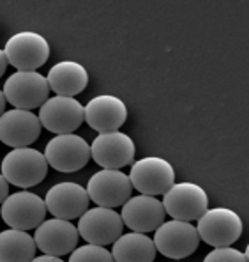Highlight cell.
Wrapping results in <instances>:
<instances>
[{"instance_id":"6da1fadb","label":"cell","mask_w":249,"mask_h":262,"mask_svg":"<svg viewBox=\"0 0 249 262\" xmlns=\"http://www.w3.org/2000/svg\"><path fill=\"white\" fill-rule=\"evenodd\" d=\"M48 163L43 152L30 147L13 149L2 160V177L18 188H32L43 183Z\"/></svg>"},{"instance_id":"7a4b0ae2","label":"cell","mask_w":249,"mask_h":262,"mask_svg":"<svg viewBox=\"0 0 249 262\" xmlns=\"http://www.w3.org/2000/svg\"><path fill=\"white\" fill-rule=\"evenodd\" d=\"M244 230L239 214L227 207L207 209L198 220L196 232L202 241L214 248H227L240 239Z\"/></svg>"},{"instance_id":"3957f363","label":"cell","mask_w":249,"mask_h":262,"mask_svg":"<svg viewBox=\"0 0 249 262\" xmlns=\"http://www.w3.org/2000/svg\"><path fill=\"white\" fill-rule=\"evenodd\" d=\"M154 232L152 241H154L156 250L168 259H186L193 255L200 245L196 227L189 222H181V220L163 222Z\"/></svg>"},{"instance_id":"277c9868","label":"cell","mask_w":249,"mask_h":262,"mask_svg":"<svg viewBox=\"0 0 249 262\" xmlns=\"http://www.w3.org/2000/svg\"><path fill=\"white\" fill-rule=\"evenodd\" d=\"M4 98L14 108L29 110L41 108L48 99L49 87L48 82L37 71H16L6 80L4 85Z\"/></svg>"},{"instance_id":"5b68a950","label":"cell","mask_w":249,"mask_h":262,"mask_svg":"<svg viewBox=\"0 0 249 262\" xmlns=\"http://www.w3.org/2000/svg\"><path fill=\"white\" fill-rule=\"evenodd\" d=\"M131 186L141 195L159 196L164 195L175 184V170L171 163L158 156L141 158L135 161L129 174Z\"/></svg>"},{"instance_id":"8992f818","label":"cell","mask_w":249,"mask_h":262,"mask_svg":"<svg viewBox=\"0 0 249 262\" xmlns=\"http://www.w3.org/2000/svg\"><path fill=\"white\" fill-rule=\"evenodd\" d=\"M4 55L16 71H36L49 57V45L37 32H18L6 43Z\"/></svg>"},{"instance_id":"52a82bcc","label":"cell","mask_w":249,"mask_h":262,"mask_svg":"<svg viewBox=\"0 0 249 262\" xmlns=\"http://www.w3.org/2000/svg\"><path fill=\"white\" fill-rule=\"evenodd\" d=\"M163 209L171 220L198 222L209 209V196L205 190L194 183H177L164 193Z\"/></svg>"},{"instance_id":"ba28073f","label":"cell","mask_w":249,"mask_h":262,"mask_svg":"<svg viewBox=\"0 0 249 262\" xmlns=\"http://www.w3.org/2000/svg\"><path fill=\"white\" fill-rule=\"evenodd\" d=\"M44 158L48 167L59 172H78L89 163L90 145L78 135H57L46 144Z\"/></svg>"},{"instance_id":"9c48e42d","label":"cell","mask_w":249,"mask_h":262,"mask_svg":"<svg viewBox=\"0 0 249 262\" xmlns=\"http://www.w3.org/2000/svg\"><path fill=\"white\" fill-rule=\"evenodd\" d=\"M44 200L39 195L30 191H16L13 195H7L2 202V220L16 230H32L37 229L46 218Z\"/></svg>"},{"instance_id":"30bf717a","label":"cell","mask_w":249,"mask_h":262,"mask_svg":"<svg viewBox=\"0 0 249 262\" xmlns=\"http://www.w3.org/2000/svg\"><path fill=\"white\" fill-rule=\"evenodd\" d=\"M76 229H78L80 237H83L87 241V245L106 246L113 245L122 236L124 223H122L120 214L115 209L97 206L92 207V209H87L80 216Z\"/></svg>"},{"instance_id":"8fae6325","label":"cell","mask_w":249,"mask_h":262,"mask_svg":"<svg viewBox=\"0 0 249 262\" xmlns=\"http://www.w3.org/2000/svg\"><path fill=\"white\" fill-rule=\"evenodd\" d=\"M133 193L129 176L120 170H103L95 172L87 184V195L95 206L115 209L124 206Z\"/></svg>"},{"instance_id":"7c38bea8","label":"cell","mask_w":249,"mask_h":262,"mask_svg":"<svg viewBox=\"0 0 249 262\" xmlns=\"http://www.w3.org/2000/svg\"><path fill=\"white\" fill-rule=\"evenodd\" d=\"M136 147L129 135L120 131L99 133L90 145V158L106 170H120L135 161Z\"/></svg>"},{"instance_id":"4fadbf2b","label":"cell","mask_w":249,"mask_h":262,"mask_svg":"<svg viewBox=\"0 0 249 262\" xmlns=\"http://www.w3.org/2000/svg\"><path fill=\"white\" fill-rule=\"evenodd\" d=\"M39 122L55 135H69L83 124V105L74 98L55 96L39 108Z\"/></svg>"},{"instance_id":"5bb4252c","label":"cell","mask_w":249,"mask_h":262,"mask_svg":"<svg viewBox=\"0 0 249 262\" xmlns=\"http://www.w3.org/2000/svg\"><path fill=\"white\" fill-rule=\"evenodd\" d=\"M80 239L78 229L67 220H44L34 234L37 250L43 252V255L62 257L71 253L76 248Z\"/></svg>"},{"instance_id":"9a60e30c","label":"cell","mask_w":249,"mask_h":262,"mask_svg":"<svg viewBox=\"0 0 249 262\" xmlns=\"http://www.w3.org/2000/svg\"><path fill=\"white\" fill-rule=\"evenodd\" d=\"M41 122L29 110H9L0 115V140L9 147H30L41 135Z\"/></svg>"},{"instance_id":"2e32d148","label":"cell","mask_w":249,"mask_h":262,"mask_svg":"<svg viewBox=\"0 0 249 262\" xmlns=\"http://www.w3.org/2000/svg\"><path fill=\"white\" fill-rule=\"evenodd\" d=\"M87 190L78 183H59L46 193V211L59 220H76L89 209Z\"/></svg>"},{"instance_id":"e0dca14e","label":"cell","mask_w":249,"mask_h":262,"mask_svg":"<svg viewBox=\"0 0 249 262\" xmlns=\"http://www.w3.org/2000/svg\"><path fill=\"white\" fill-rule=\"evenodd\" d=\"M126 119L128 106L122 99L110 94L95 96L87 103V106H83V121H87V124L99 133L118 131L124 126Z\"/></svg>"},{"instance_id":"ac0fdd59","label":"cell","mask_w":249,"mask_h":262,"mask_svg":"<svg viewBox=\"0 0 249 262\" xmlns=\"http://www.w3.org/2000/svg\"><path fill=\"white\" fill-rule=\"evenodd\" d=\"M163 204L158 200V196H148V195H138L129 199L128 202L122 206V223L133 232L147 234L154 232L156 229L164 222Z\"/></svg>"},{"instance_id":"d6986e66","label":"cell","mask_w":249,"mask_h":262,"mask_svg":"<svg viewBox=\"0 0 249 262\" xmlns=\"http://www.w3.org/2000/svg\"><path fill=\"white\" fill-rule=\"evenodd\" d=\"M46 82H48L49 91H53L57 96L74 98L85 91L89 83V73L82 64L74 60H62L49 69Z\"/></svg>"},{"instance_id":"ffe728a7","label":"cell","mask_w":249,"mask_h":262,"mask_svg":"<svg viewBox=\"0 0 249 262\" xmlns=\"http://www.w3.org/2000/svg\"><path fill=\"white\" fill-rule=\"evenodd\" d=\"M156 253L154 241L140 232L122 234L113 243L112 250L113 262H154Z\"/></svg>"},{"instance_id":"44dd1931","label":"cell","mask_w":249,"mask_h":262,"mask_svg":"<svg viewBox=\"0 0 249 262\" xmlns=\"http://www.w3.org/2000/svg\"><path fill=\"white\" fill-rule=\"evenodd\" d=\"M36 241L25 230L0 232V262H30L36 257Z\"/></svg>"},{"instance_id":"7402d4cb","label":"cell","mask_w":249,"mask_h":262,"mask_svg":"<svg viewBox=\"0 0 249 262\" xmlns=\"http://www.w3.org/2000/svg\"><path fill=\"white\" fill-rule=\"evenodd\" d=\"M67 262H113V257L105 246L85 245L72 250Z\"/></svg>"},{"instance_id":"603a6c76","label":"cell","mask_w":249,"mask_h":262,"mask_svg":"<svg viewBox=\"0 0 249 262\" xmlns=\"http://www.w3.org/2000/svg\"><path fill=\"white\" fill-rule=\"evenodd\" d=\"M204 262H249L247 250L242 253L235 248H230V246H227V248H214L204 259Z\"/></svg>"},{"instance_id":"cb8c5ba5","label":"cell","mask_w":249,"mask_h":262,"mask_svg":"<svg viewBox=\"0 0 249 262\" xmlns=\"http://www.w3.org/2000/svg\"><path fill=\"white\" fill-rule=\"evenodd\" d=\"M7 195H9V183H7V181L2 177V174H0V204L7 199Z\"/></svg>"},{"instance_id":"d4e9b609","label":"cell","mask_w":249,"mask_h":262,"mask_svg":"<svg viewBox=\"0 0 249 262\" xmlns=\"http://www.w3.org/2000/svg\"><path fill=\"white\" fill-rule=\"evenodd\" d=\"M30 262H64L60 257H53V255H41V257H34Z\"/></svg>"},{"instance_id":"484cf974","label":"cell","mask_w":249,"mask_h":262,"mask_svg":"<svg viewBox=\"0 0 249 262\" xmlns=\"http://www.w3.org/2000/svg\"><path fill=\"white\" fill-rule=\"evenodd\" d=\"M7 59H6V55H4V50H0V78H2V75L6 73V69H7Z\"/></svg>"},{"instance_id":"4316f807","label":"cell","mask_w":249,"mask_h":262,"mask_svg":"<svg viewBox=\"0 0 249 262\" xmlns=\"http://www.w3.org/2000/svg\"><path fill=\"white\" fill-rule=\"evenodd\" d=\"M4 110H6V98H4V92L0 91V115L4 114Z\"/></svg>"}]
</instances>
